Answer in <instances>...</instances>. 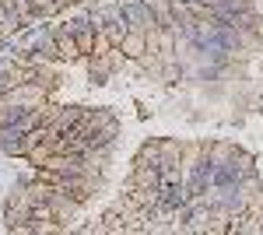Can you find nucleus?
<instances>
[{
    "mask_svg": "<svg viewBox=\"0 0 263 235\" xmlns=\"http://www.w3.org/2000/svg\"><path fill=\"white\" fill-rule=\"evenodd\" d=\"M0 151L4 155H25V130L21 126H0Z\"/></svg>",
    "mask_w": 263,
    "mask_h": 235,
    "instance_id": "3",
    "label": "nucleus"
},
{
    "mask_svg": "<svg viewBox=\"0 0 263 235\" xmlns=\"http://www.w3.org/2000/svg\"><path fill=\"white\" fill-rule=\"evenodd\" d=\"M53 39H57V53H60L63 60H78L81 57V46H78V35L67 28V25H60V28H53Z\"/></svg>",
    "mask_w": 263,
    "mask_h": 235,
    "instance_id": "2",
    "label": "nucleus"
},
{
    "mask_svg": "<svg viewBox=\"0 0 263 235\" xmlns=\"http://www.w3.org/2000/svg\"><path fill=\"white\" fill-rule=\"evenodd\" d=\"M123 18L130 21L134 32H155L158 18H155V7L147 0H123Z\"/></svg>",
    "mask_w": 263,
    "mask_h": 235,
    "instance_id": "1",
    "label": "nucleus"
},
{
    "mask_svg": "<svg viewBox=\"0 0 263 235\" xmlns=\"http://www.w3.org/2000/svg\"><path fill=\"white\" fill-rule=\"evenodd\" d=\"M120 53L141 60L144 53H147V32H126V39L120 42Z\"/></svg>",
    "mask_w": 263,
    "mask_h": 235,
    "instance_id": "4",
    "label": "nucleus"
}]
</instances>
